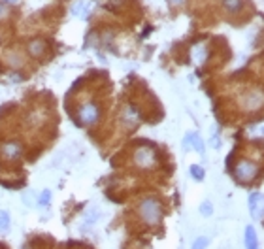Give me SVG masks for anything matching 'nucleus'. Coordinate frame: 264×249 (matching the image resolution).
<instances>
[{"label": "nucleus", "mask_w": 264, "mask_h": 249, "mask_svg": "<svg viewBox=\"0 0 264 249\" xmlns=\"http://www.w3.org/2000/svg\"><path fill=\"white\" fill-rule=\"evenodd\" d=\"M138 214L143 219L145 225H159L161 219H163V206L161 202L155 198H143L138 206Z\"/></svg>", "instance_id": "1"}, {"label": "nucleus", "mask_w": 264, "mask_h": 249, "mask_svg": "<svg viewBox=\"0 0 264 249\" xmlns=\"http://www.w3.org/2000/svg\"><path fill=\"white\" fill-rule=\"evenodd\" d=\"M258 174V164L253 163V161H242V163L236 164L234 168V178L240 181V183H249L253 179L257 178Z\"/></svg>", "instance_id": "2"}, {"label": "nucleus", "mask_w": 264, "mask_h": 249, "mask_svg": "<svg viewBox=\"0 0 264 249\" xmlns=\"http://www.w3.org/2000/svg\"><path fill=\"white\" fill-rule=\"evenodd\" d=\"M134 163L140 168H153L157 164V153L151 145H140L134 151Z\"/></svg>", "instance_id": "3"}, {"label": "nucleus", "mask_w": 264, "mask_h": 249, "mask_svg": "<svg viewBox=\"0 0 264 249\" xmlns=\"http://www.w3.org/2000/svg\"><path fill=\"white\" fill-rule=\"evenodd\" d=\"M78 117L83 125H94L100 119V108L94 102H85L78 110Z\"/></svg>", "instance_id": "4"}, {"label": "nucleus", "mask_w": 264, "mask_h": 249, "mask_svg": "<svg viewBox=\"0 0 264 249\" xmlns=\"http://www.w3.org/2000/svg\"><path fill=\"white\" fill-rule=\"evenodd\" d=\"M249 210L255 219H260L264 215V196L260 192H251L249 194Z\"/></svg>", "instance_id": "5"}, {"label": "nucleus", "mask_w": 264, "mask_h": 249, "mask_svg": "<svg viewBox=\"0 0 264 249\" xmlns=\"http://www.w3.org/2000/svg\"><path fill=\"white\" fill-rule=\"evenodd\" d=\"M243 106L247 110H258V108L264 106V93L260 91H251L243 96Z\"/></svg>", "instance_id": "6"}, {"label": "nucleus", "mask_w": 264, "mask_h": 249, "mask_svg": "<svg viewBox=\"0 0 264 249\" xmlns=\"http://www.w3.org/2000/svg\"><path fill=\"white\" fill-rule=\"evenodd\" d=\"M93 8H94L93 0H78V2L72 6V14L76 15V17L85 19V17H89V14L93 12Z\"/></svg>", "instance_id": "7"}, {"label": "nucleus", "mask_w": 264, "mask_h": 249, "mask_svg": "<svg viewBox=\"0 0 264 249\" xmlns=\"http://www.w3.org/2000/svg\"><path fill=\"white\" fill-rule=\"evenodd\" d=\"M207 57H209V51H207V47L204 43H196L193 49H191V59H193V63L198 64V66L206 63Z\"/></svg>", "instance_id": "8"}, {"label": "nucleus", "mask_w": 264, "mask_h": 249, "mask_svg": "<svg viewBox=\"0 0 264 249\" xmlns=\"http://www.w3.org/2000/svg\"><path fill=\"white\" fill-rule=\"evenodd\" d=\"M123 121H125V125L127 127H136L138 125V121H140V114H138V110L132 106H127L125 110H123Z\"/></svg>", "instance_id": "9"}, {"label": "nucleus", "mask_w": 264, "mask_h": 249, "mask_svg": "<svg viewBox=\"0 0 264 249\" xmlns=\"http://www.w3.org/2000/svg\"><path fill=\"white\" fill-rule=\"evenodd\" d=\"M2 153H4V157L10 159V161H17V159L21 157V145L15 142H8L2 145Z\"/></svg>", "instance_id": "10"}, {"label": "nucleus", "mask_w": 264, "mask_h": 249, "mask_svg": "<svg viewBox=\"0 0 264 249\" xmlns=\"http://www.w3.org/2000/svg\"><path fill=\"white\" fill-rule=\"evenodd\" d=\"M43 49H45L43 40H32V42L29 43V53L32 55V57H42Z\"/></svg>", "instance_id": "11"}, {"label": "nucleus", "mask_w": 264, "mask_h": 249, "mask_svg": "<svg viewBox=\"0 0 264 249\" xmlns=\"http://www.w3.org/2000/svg\"><path fill=\"white\" fill-rule=\"evenodd\" d=\"M245 247H247V249H258L257 236H255V230H253V227L245 228Z\"/></svg>", "instance_id": "12"}, {"label": "nucleus", "mask_w": 264, "mask_h": 249, "mask_svg": "<svg viewBox=\"0 0 264 249\" xmlns=\"http://www.w3.org/2000/svg\"><path fill=\"white\" fill-rule=\"evenodd\" d=\"M189 143H193L194 150L198 151V153H204V145H202V140H200V136H198V134H187V138H185V142H183V145L187 147Z\"/></svg>", "instance_id": "13"}, {"label": "nucleus", "mask_w": 264, "mask_h": 249, "mask_svg": "<svg viewBox=\"0 0 264 249\" xmlns=\"http://www.w3.org/2000/svg\"><path fill=\"white\" fill-rule=\"evenodd\" d=\"M6 61H8V64L14 66V68H19V66L23 64V57L19 55V53H8Z\"/></svg>", "instance_id": "14"}, {"label": "nucleus", "mask_w": 264, "mask_h": 249, "mask_svg": "<svg viewBox=\"0 0 264 249\" xmlns=\"http://www.w3.org/2000/svg\"><path fill=\"white\" fill-rule=\"evenodd\" d=\"M223 4L229 12H238L242 8V0H223Z\"/></svg>", "instance_id": "15"}, {"label": "nucleus", "mask_w": 264, "mask_h": 249, "mask_svg": "<svg viewBox=\"0 0 264 249\" xmlns=\"http://www.w3.org/2000/svg\"><path fill=\"white\" fill-rule=\"evenodd\" d=\"M8 227H10V215L8 212L0 210V230H8Z\"/></svg>", "instance_id": "16"}, {"label": "nucleus", "mask_w": 264, "mask_h": 249, "mask_svg": "<svg viewBox=\"0 0 264 249\" xmlns=\"http://www.w3.org/2000/svg\"><path fill=\"white\" fill-rule=\"evenodd\" d=\"M191 176H193L194 179H204V170H202V166H191Z\"/></svg>", "instance_id": "17"}, {"label": "nucleus", "mask_w": 264, "mask_h": 249, "mask_svg": "<svg viewBox=\"0 0 264 249\" xmlns=\"http://www.w3.org/2000/svg\"><path fill=\"white\" fill-rule=\"evenodd\" d=\"M49 196H51L49 191H43L42 194H40V204H42V206H47V204H49Z\"/></svg>", "instance_id": "18"}, {"label": "nucleus", "mask_w": 264, "mask_h": 249, "mask_svg": "<svg viewBox=\"0 0 264 249\" xmlns=\"http://www.w3.org/2000/svg\"><path fill=\"white\" fill-rule=\"evenodd\" d=\"M206 245H207V238H198V240L194 242L193 249H206Z\"/></svg>", "instance_id": "19"}, {"label": "nucleus", "mask_w": 264, "mask_h": 249, "mask_svg": "<svg viewBox=\"0 0 264 249\" xmlns=\"http://www.w3.org/2000/svg\"><path fill=\"white\" fill-rule=\"evenodd\" d=\"M249 132L251 134H264V123L262 125H255V127H251Z\"/></svg>", "instance_id": "20"}, {"label": "nucleus", "mask_w": 264, "mask_h": 249, "mask_svg": "<svg viewBox=\"0 0 264 249\" xmlns=\"http://www.w3.org/2000/svg\"><path fill=\"white\" fill-rule=\"evenodd\" d=\"M8 15V10H6V6H4V4H2V2H0V21H2V19H4V17H6Z\"/></svg>", "instance_id": "21"}, {"label": "nucleus", "mask_w": 264, "mask_h": 249, "mask_svg": "<svg viewBox=\"0 0 264 249\" xmlns=\"http://www.w3.org/2000/svg\"><path fill=\"white\" fill-rule=\"evenodd\" d=\"M202 212H204V215H209V212H212L209 204H204V206H202Z\"/></svg>", "instance_id": "22"}, {"label": "nucleus", "mask_w": 264, "mask_h": 249, "mask_svg": "<svg viewBox=\"0 0 264 249\" xmlns=\"http://www.w3.org/2000/svg\"><path fill=\"white\" fill-rule=\"evenodd\" d=\"M172 4H183V2H185V0H170Z\"/></svg>", "instance_id": "23"}, {"label": "nucleus", "mask_w": 264, "mask_h": 249, "mask_svg": "<svg viewBox=\"0 0 264 249\" xmlns=\"http://www.w3.org/2000/svg\"><path fill=\"white\" fill-rule=\"evenodd\" d=\"M2 2H8V4H17L19 0H2Z\"/></svg>", "instance_id": "24"}]
</instances>
